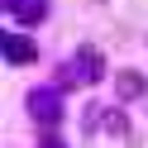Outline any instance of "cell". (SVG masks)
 Returning <instances> with one entry per match:
<instances>
[{
  "mask_svg": "<svg viewBox=\"0 0 148 148\" xmlns=\"http://www.w3.org/2000/svg\"><path fill=\"white\" fill-rule=\"evenodd\" d=\"M10 10L14 14H19V19H43V14H48V5H43V0H10Z\"/></svg>",
  "mask_w": 148,
  "mask_h": 148,
  "instance_id": "obj_2",
  "label": "cell"
},
{
  "mask_svg": "<svg viewBox=\"0 0 148 148\" xmlns=\"http://www.w3.org/2000/svg\"><path fill=\"white\" fill-rule=\"evenodd\" d=\"M119 91H124V96H134V91H143V81H138V77H119Z\"/></svg>",
  "mask_w": 148,
  "mask_h": 148,
  "instance_id": "obj_3",
  "label": "cell"
},
{
  "mask_svg": "<svg viewBox=\"0 0 148 148\" xmlns=\"http://www.w3.org/2000/svg\"><path fill=\"white\" fill-rule=\"evenodd\" d=\"M0 43H5V58H10V62H29V58H38V43H29L24 34H0Z\"/></svg>",
  "mask_w": 148,
  "mask_h": 148,
  "instance_id": "obj_1",
  "label": "cell"
}]
</instances>
